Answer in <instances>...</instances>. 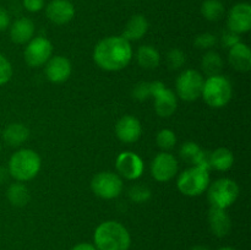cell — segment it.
<instances>
[{"instance_id": "8", "label": "cell", "mask_w": 251, "mask_h": 250, "mask_svg": "<svg viewBox=\"0 0 251 250\" xmlns=\"http://www.w3.org/2000/svg\"><path fill=\"white\" fill-rule=\"evenodd\" d=\"M123 179L114 172H100L91 180V189L96 196L104 200L118 198L123 191Z\"/></svg>"}, {"instance_id": "25", "label": "cell", "mask_w": 251, "mask_h": 250, "mask_svg": "<svg viewBox=\"0 0 251 250\" xmlns=\"http://www.w3.org/2000/svg\"><path fill=\"white\" fill-rule=\"evenodd\" d=\"M201 68L207 76L220 75L223 69V59L217 51L208 50L201 60Z\"/></svg>"}, {"instance_id": "34", "label": "cell", "mask_w": 251, "mask_h": 250, "mask_svg": "<svg viewBox=\"0 0 251 250\" xmlns=\"http://www.w3.org/2000/svg\"><path fill=\"white\" fill-rule=\"evenodd\" d=\"M242 42L240 39V34L234 33V32L229 31V29H226L222 34V38H221V43L225 48H232L233 46H235L237 43Z\"/></svg>"}, {"instance_id": "7", "label": "cell", "mask_w": 251, "mask_h": 250, "mask_svg": "<svg viewBox=\"0 0 251 250\" xmlns=\"http://www.w3.org/2000/svg\"><path fill=\"white\" fill-rule=\"evenodd\" d=\"M203 83H205V78L200 71L186 69L176 78V96H179V98L185 102L196 100L201 97Z\"/></svg>"}, {"instance_id": "37", "label": "cell", "mask_w": 251, "mask_h": 250, "mask_svg": "<svg viewBox=\"0 0 251 250\" xmlns=\"http://www.w3.org/2000/svg\"><path fill=\"white\" fill-rule=\"evenodd\" d=\"M71 250H97V248L91 243H78L75 247L71 248Z\"/></svg>"}, {"instance_id": "11", "label": "cell", "mask_w": 251, "mask_h": 250, "mask_svg": "<svg viewBox=\"0 0 251 250\" xmlns=\"http://www.w3.org/2000/svg\"><path fill=\"white\" fill-rule=\"evenodd\" d=\"M115 168L122 178L136 180L144 174L145 164L137 153L132 151H124L115 159Z\"/></svg>"}, {"instance_id": "32", "label": "cell", "mask_w": 251, "mask_h": 250, "mask_svg": "<svg viewBox=\"0 0 251 250\" xmlns=\"http://www.w3.org/2000/svg\"><path fill=\"white\" fill-rule=\"evenodd\" d=\"M12 74H14V70H12L11 63L4 54L0 53V86L6 85L11 80Z\"/></svg>"}, {"instance_id": "41", "label": "cell", "mask_w": 251, "mask_h": 250, "mask_svg": "<svg viewBox=\"0 0 251 250\" xmlns=\"http://www.w3.org/2000/svg\"><path fill=\"white\" fill-rule=\"evenodd\" d=\"M0 152H1V144H0Z\"/></svg>"}, {"instance_id": "28", "label": "cell", "mask_w": 251, "mask_h": 250, "mask_svg": "<svg viewBox=\"0 0 251 250\" xmlns=\"http://www.w3.org/2000/svg\"><path fill=\"white\" fill-rule=\"evenodd\" d=\"M201 150L202 149H201V147L199 146L196 142L188 141V142H185V144L181 145L180 150H179V154H180L181 159H183V161H185L186 163L195 166L196 159H198Z\"/></svg>"}, {"instance_id": "30", "label": "cell", "mask_w": 251, "mask_h": 250, "mask_svg": "<svg viewBox=\"0 0 251 250\" xmlns=\"http://www.w3.org/2000/svg\"><path fill=\"white\" fill-rule=\"evenodd\" d=\"M186 61L185 53L179 48H173L168 51L167 54V64H168L169 69L172 70H178L181 66H184Z\"/></svg>"}, {"instance_id": "38", "label": "cell", "mask_w": 251, "mask_h": 250, "mask_svg": "<svg viewBox=\"0 0 251 250\" xmlns=\"http://www.w3.org/2000/svg\"><path fill=\"white\" fill-rule=\"evenodd\" d=\"M9 176V171L5 167L0 166V184H4Z\"/></svg>"}, {"instance_id": "24", "label": "cell", "mask_w": 251, "mask_h": 250, "mask_svg": "<svg viewBox=\"0 0 251 250\" xmlns=\"http://www.w3.org/2000/svg\"><path fill=\"white\" fill-rule=\"evenodd\" d=\"M234 163V154L229 149L218 147L211 152V168L218 172H226L232 168Z\"/></svg>"}, {"instance_id": "14", "label": "cell", "mask_w": 251, "mask_h": 250, "mask_svg": "<svg viewBox=\"0 0 251 250\" xmlns=\"http://www.w3.org/2000/svg\"><path fill=\"white\" fill-rule=\"evenodd\" d=\"M75 6L70 0H51L46 6L48 20L58 26L69 24L75 17Z\"/></svg>"}, {"instance_id": "40", "label": "cell", "mask_w": 251, "mask_h": 250, "mask_svg": "<svg viewBox=\"0 0 251 250\" xmlns=\"http://www.w3.org/2000/svg\"><path fill=\"white\" fill-rule=\"evenodd\" d=\"M217 250H237V249H234V248H232V247H222Z\"/></svg>"}, {"instance_id": "19", "label": "cell", "mask_w": 251, "mask_h": 250, "mask_svg": "<svg viewBox=\"0 0 251 250\" xmlns=\"http://www.w3.org/2000/svg\"><path fill=\"white\" fill-rule=\"evenodd\" d=\"M228 61L233 69L240 73H248L251 69V50L249 46L239 42L228 51Z\"/></svg>"}, {"instance_id": "36", "label": "cell", "mask_w": 251, "mask_h": 250, "mask_svg": "<svg viewBox=\"0 0 251 250\" xmlns=\"http://www.w3.org/2000/svg\"><path fill=\"white\" fill-rule=\"evenodd\" d=\"M10 25H11V19H10L9 12L4 7H0V32L9 28Z\"/></svg>"}, {"instance_id": "33", "label": "cell", "mask_w": 251, "mask_h": 250, "mask_svg": "<svg viewBox=\"0 0 251 250\" xmlns=\"http://www.w3.org/2000/svg\"><path fill=\"white\" fill-rule=\"evenodd\" d=\"M132 97L137 100H146L151 98V83L140 82L132 90Z\"/></svg>"}, {"instance_id": "35", "label": "cell", "mask_w": 251, "mask_h": 250, "mask_svg": "<svg viewBox=\"0 0 251 250\" xmlns=\"http://www.w3.org/2000/svg\"><path fill=\"white\" fill-rule=\"evenodd\" d=\"M44 5H46L44 0H22V6L28 12H32V14L43 10Z\"/></svg>"}, {"instance_id": "17", "label": "cell", "mask_w": 251, "mask_h": 250, "mask_svg": "<svg viewBox=\"0 0 251 250\" xmlns=\"http://www.w3.org/2000/svg\"><path fill=\"white\" fill-rule=\"evenodd\" d=\"M207 220L211 232L216 237L223 238L229 234L230 229H232V220H230V216L228 215L227 210L211 206V208L208 210Z\"/></svg>"}, {"instance_id": "1", "label": "cell", "mask_w": 251, "mask_h": 250, "mask_svg": "<svg viewBox=\"0 0 251 250\" xmlns=\"http://www.w3.org/2000/svg\"><path fill=\"white\" fill-rule=\"evenodd\" d=\"M132 59V47L123 36H110L97 43L93 60L102 70L119 71L126 68Z\"/></svg>"}, {"instance_id": "3", "label": "cell", "mask_w": 251, "mask_h": 250, "mask_svg": "<svg viewBox=\"0 0 251 250\" xmlns=\"http://www.w3.org/2000/svg\"><path fill=\"white\" fill-rule=\"evenodd\" d=\"M42 161L39 154L31 149L17 150L9 159L7 171L16 181H28L41 171Z\"/></svg>"}, {"instance_id": "2", "label": "cell", "mask_w": 251, "mask_h": 250, "mask_svg": "<svg viewBox=\"0 0 251 250\" xmlns=\"http://www.w3.org/2000/svg\"><path fill=\"white\" fill-rule=\"evenodd\" d=\"M93 240L97 250H129L131 245L129 230L117 221L100 223L96 228Z\"/></svg>"}, {"instance_id": "21", "label": "cell", "mask_w": 251, "mask_h": 250, "mask_svg": "<svg viewBox=\"0 0 251 250\" xmlns=\"http://www.w3.org/2000/svg\"><path fill=\"white\" fill-rule=\"evenodd\" d=\"M29 130L22 123H11L2 131V140L11 147H19L28 140Z\"/></svg>"}, {"instance_id": "22", "label": "cell", "mask_w": 251, "mask_h": 250, "mask_svg": "<svg viewBox=\"0 0 251 250\" xmlns=\"http://www.w3.org/2000/svg\"><path fill=\"white\" fill-rule=\"evenodd\" d=\"M6 198L12 206L24 207L28 203L31 195H29L28 188L22 181H16V183H12L9 185L6 191Z\"/></svg>"}, {"instance_id": "13", "label": "cell", "mask_w": 251, "mask_h": 250, "mask_svg": "<svg viewBox=\"0 0 251 250\" xmlns=\"http://www.w3.org/2000/svg\"><path fill=\"white\" fill-rule=\"evenodd\" d=\"M227 29L237 34L247 33L251 29V5L238 2L229 10L227 16Z\"/></svg>"}, {"instance_id": "15", "label": "cell", "mask_w": 251, "mask_h": 250, "mask_svg": "<svg viewBox=\"0 0 251 250\" xmlns=\"http://www.w3.org/2000/svg\"><path fill=\"white\" fill-rule=\"evenodd\" d=\"M141 134V123L134 115H123L115 124V135L124 144H134Z\"/></svg>"}, {"instance_id": "29", "label": "cell", "mask_w": 251, "mask_h": 250, "mask_svg": "<svg viewBox=\"0 0 251 250\" xmlns=\"http://www.w3.org/2000/svg\"><path fill=\"white\" fill-rule=\"evenodd\" d=\"M129 198L132 202L144 203L146 201H149L150 198H151V190L146 185L137 184V185H134L130 188Z\"/></svg>"}, {"instance_id": "16", "label": "cell", "mask_w": 251, "mask_h": 250, "mask_svg": "<svg viewBox=\"0 0 251 250\" xmlns=\"http://www.w3.org/2000/svg\"><path fill=\"white\" fill-rule=\"evenodd\" d=\"M47 78L53 83H63L69 80L73 73L71 63L68 58L63 55L51 56L46 64L44 69Z\"/></svg>"}, {"instance_id": "42", "label": "cell", "mask_w": 251, "mask_h": 250, "mask_svg": "<svg viewBox=\"0 0 251 250\" xmlns=\"http://www.w3.org/2000/svg\"><path fill=\"white\" fill-rule=\"evenodd\" d=\"M129 1H134V0H129Z\"/></svg>"}, {"instance_id": "20", "label": "cell", "mask_w": 251, "mask_h": 250, "mask_svg": "<svg viewBox=\"0 0 251 250\" xmlns=\"http://www.w3.org/2000/svg\"><path fill=\"white\" fill-rule=\"evenodd\" d=\"M147 31H149V21L144 15L137 14L130 17L125 25L122 36L129 42L139 41L147 33Z\"/></svg>"}, {"instance_id": "27", "label": "cell", "mask_w": 251, "mask_h": 250, "mask_svg": "<svg viewBox=\"0 0 251 250\" xmlns=\"http://www.w3.org/2000/svg\"><path fill=\"white\" fill-rule=\"evenodd\" d=\"M156 144L163 152H168L176 145V135L171 129H162L156 136Z\"/></svg>"}, {"instance_id": "23", "label": "cell", "mask_w": 251, "mask_h": 250, "mask_svg": "<svg viewBox=\"0 0 251 250\" xmlns=\"http://www.w3.org/2000/svg\"><path fill=\"white\" fill-rule=\"evenodd\" d=\"M136 61L141 68L152 70L159 65L161 55L154 47L141 46L136 51Z\"/></svg>"}, {"instance_id": "18", "label": "cell", "mask_w": 251, "mask_h": 250, "mask_svg": "<svg viewBox=\"0 0 251 250\" xmlns=\"http://www.w3.org/2000/svg\"><path fill=\"white\" fill-rule=\"evenodd\" d=\"M33 21L28 17H20L10 25V38L16 44H26L34 37Z\"/></svg>"}, {"instance_id": "26", "label": "cell", "mask_w": 251, "mask_h": 250, "mask_svg": "<svg viewBox=\"0 0 251 250\" xmlns=\"http://www.w3.org/2000/svg\"><path fill=\"white\" fill-rule=\"evenodd\" d=\"M225 11V5L221 0H205L201 5V15L211 22H216L222 19Z\"/></svg>"}, {"instance_id": "12", "label": "cell", "mask_w": 251, "mask_h": 250, "mask_svg": "<svg viewBox=\"0 0 251 250\" xmlns=\"http://www.w3.org/2000/svg\"><path fill=\"white\" fill-rule=\"evenodd\" d=\"M179 163L176 157L169 152H161L151 163V174L157 181L166 183L178 174Z\"/></svg>"}, {"instance_id": "9", "label": "cell", "mask_w": 251, "mask_h": 250, "mask_svg": "<svg viewBox=\"0 0 251 250\" xmlns=\"http://www.w3.org/2000/svg\"><path fill=\"white\" fill-rule=\"evenodd\" d=\"M151 83V97L154 100V110L161 118H169L178 108L176 95L166 87L162 81H153Z\"/></svg>"}, {"instance_id": "39", "label": "cell", "mask_w": 251, "mask_h": 250, "mask_svg": "<svg viewBox=\"0 0 251 250\" xmlns=\"http://www.w3.org/2000/svg\"><path fill=\"white\" fill-rule=\"evenodd\" d=\"M190 250H210L207 247H205V245H195V247L191 248Z\"/></svg>"}, {"instance_id": "31", "label": "cell", "mask_w": 251, "mask_h": 250, "mask_svg": "<svg viewBox=\"0 0 251 250\" xmlns=\"http://www.w3.org/2000/svg\"><path fill=\"white\" fill-rule=\"evenodd\" d=\"M216 44H217V37L213 33H210V32L199 34V36H196L195 41H194V46L198 49H202V50L213 48Z\"/></svg>"}, {"instance_id": "10", "label": "cell", "mask_w": 251, "mask_h": 250, "mask_svg": "<svg viewBox=\"0 0 251 250\" xmlns=\"http://www.w3.org/2000/svg\"><path fill=\"white\" fill-rule=\"evenodd\" d=\"M25 61L31 68H41L53 56V44L43 36L33 37L25 48Z\"/></svg>"}, {"instance_id": "6", "label": "cell", "mask_w": 251, "mask_h": 250, "mask_svg": "<svg viewBox=\"0 0 251 250\" xmlns=\"http://www.w3.org/2000/svg\"><path fill=\"white\" fill-rule=\"evenodd\" d=\"M208 202L212 207L225 208L233 205L239 196V185L229 178H221L210 184L207 188Z\"/></svg>"}, {"instance_id": "5", "label": "cell", "mask_w": 251, "mask_h": 250, "mask_svg": "<svg viewBox=\"0 0 251 250\" xmlns=\"http://www.w3.org/2000/svg\"><path fill=\"white\" fill-rule=\"evenodd\" d=\"M233 95L232 83L226 76L215 75L208 76L207 80H205L202 88L203 100L206 104L211 108H223L230 102Z\"/></svg>"}, {"instance_id": "4", "label": "cell", "mask_w": 251, "mask_h": 250, "mask_svg": "<svg viewBox=\"0 0 251 250\" xmlns=\"http://www.w3.org/2000/svg\"><path fill=\"white\" fill-rule=\"evenodd\" d=\"M210 171L199 166H191L190 168L181 172L176 180L178 190L189 198H196L207 190L210 185Z\"/></svg>"}]
</instances>
